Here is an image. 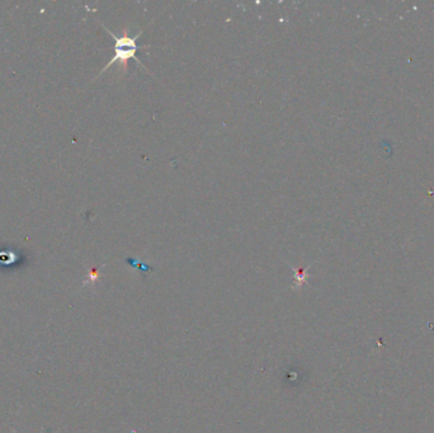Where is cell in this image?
Masks as SVG:
<instances>
[{"label":"cell","instance_id":"obj_1","mask_svg":"<svg viewBox=\"0 0 434 433\" xmlns=\"http://www.w3.org/2000/svg\"><path fill=\"white\" fill-rule=\"evenodd\" d=\"M103 28L110 34V36L113 37V39H115V46H113V50H115V56L110 59V61L106 65V67L102 69V71L99 73V75H101V74H103L104 71L107 70V69H109L113 64H116V62H120V64L122 65L123 70L127 71V68H128L127 62H128V60H131V59L136 60L139 64L143 65V67L146 69V67H145V65L143 64V61H140V59L138 57L139 50L149 49V47H150L149 45H139L138 44V39H139V37L143 34V31H140V32L136 34L135 37H128L127 34H125V36H122V37H117L115 33L110 32L108 28L104 27V26H103Z\"/></svg>","mask_w":434,"mask_h":433},{"label":"cell","instance_id":"obj_2","mask_svg":"<svg viewBox=\"0 0 434 433\" xmlns=\"http://www.w3.org/2000/svg\"><path fill=\"white\" fill-rule=\"evenodd\" d=\"M27 262V255L14 248H0V271L18 269Z\"/></svg>","mask_w":434,"mask_h":433},{"label":"cell","instance_id":"obj_3","mask_svg":"<svg viewBox=\"0 0 434 433\" xmlns=\"http://www.w3.org/2000/svg\"><path fill=\"white\" fill-rule=\"evenodd\" d=\"M294 272V279H296V286H301L302 284H305L306 282V271L305 269H296V268H292Z\"/></svg>","mask_w":434,"mask_h":433},{"label":"cell","instance_id":"obj_4","mask_svg":"<svg viewBox=\"0 0 434 433\" xmlns=\"http://www.w3.org/2000/svg\"><path fill=\"white\" fill-rule=\"evenodd\" d=\"M13 432H14V433H18V432H17V431H13Z\"/></svg>","mask_w":434,"mask_h":433}]
</instances>
